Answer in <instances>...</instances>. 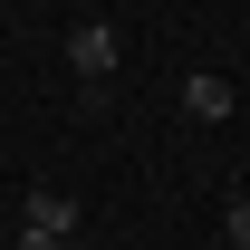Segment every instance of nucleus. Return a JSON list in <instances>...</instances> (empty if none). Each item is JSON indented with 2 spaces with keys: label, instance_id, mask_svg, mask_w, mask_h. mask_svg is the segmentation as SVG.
Returning <instances> with one entry per match:
<instances>
[{
  "label": "nucleus",
  "instance_id": "obj_1",
  "mask_svg": "<svg viewBox=\"0 0 250 250\" xmlns=\"http://www.w3.org/2000/svg\"><path fill=\"white\" fill-rule=\"evenodd\" d=\"M116 58H125L116 20H77V29H67V67H77V77H96V87H106V77H116Z\"/></svg>",
  "mask_w": 250,
  "mask_h": 250
},
{
  "label": "nucleus",
  "instance_id": "obj_3",
  "mask_svg": "<svg viewBox=\"0 0 250 250\" xmlns=\"http://www.w3.org/2000/svg\"><path fill=\"white\" fill-rule=\"evenodd\" d=\"M183 106L202 125H221V116H231V77H183Z\"/></svg>",
  "mask_w": 250,
  "mask_h": 250
},
{
  "label": "nucleus",
  "instance_id": "obj_2",
  "mask_svg": "<svg viewBox=\"0 0 250 250\" xmlns=\"http://www.w3.org/2000/svg\"><path fill=\"white\" fill-rule=\"evenodd\" d=\"M20 231H48V241H67V231H77V192L29 183V212H20Z\"/></svg>",
  "mask_w": 250,
  "mask_h": 250
},
{
  "label": "nucleus",
  "instance_id": "obj_5",
  "mask_svg": "<svg viewBox=\"0 0 250 250\" xmlns=\"http://www.w3.org/2000/svg\"><path fill=\"white\" fill-rule=\"evenodd\" d=\"M10 250H77V241H48V231H10Z\"/></svg>",
  "mask_w": 250,
  "mask_h": 250
},
{
  "label": "nucleus",
  "instance_id": "obj_4",
  "mask_svg": "<svg viewBox=\"0 0 250 250\" xmlns=\"http://www.w3.org/2000/svg\"><path fill=\"white\" fill-rule=\"evenodd\" d=\"M221 241H231V250H250V192L231 202V212H221Z\"/></svg>",
  "mask_w": 250,
  "mask_h": 250
}]
</instances>
